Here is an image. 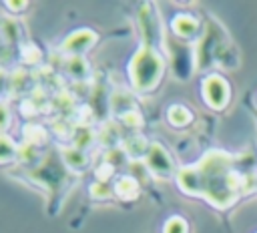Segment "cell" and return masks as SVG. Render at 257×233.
I'll list each match as a JSON object with an SVG mask.
<instances>
[{"label":"cell","mask_w":257,"mask_h":233,"mask_svg":"<svg viewBox=\"0 0 257 233\" xmlns=\"http://www.w3.org/2000/svg\"><path fill=\"white\" fill-rule=\"evenodd\" d=\"M177 183L185 193L203 197L221 209L239 197V177L233 171V157L225 151H209L197 165L181 169Z\"/></svg>","instance_id":"cell-1"},{"label":"cell","mask_w":257,"mask_h":233,"mask_svg":"<svg viewBox=\"0 0 257 233\" xmlns=\"http://www.w3.org/2000/svg\"><path fill=\"white\" fill-rule=\"evenodd\" d=\"M163 68L165 64L161 54L151 46H143L128 64L133 86L139 90H153L163 76Z\"/></svg>","instance_id":"cell-2"},{"label":"cell","mask_w":257,"mask_h":233,"mask_svg":"<svg viewBox=\"0 0 257 233\" xmlns=\"http://www.w3.org/2000/svg\"><path fill=\"white\" fill-rule=\"evenodd\" d=\"M203 96H205L209 106L223 108L229 100V84L219 74H211L203 82Z\"/></svg>","instance_id":"cell-3"},{"label":"cell","mask_w":257,"mask_h":233,"mask_svg":"<svg viewBox=\"0 0 257 233\" xmlns=\"http://www.w3.org/2000/svg\"><path fill=\"white\" fill-rule=\"evenodd\" d=\"M147 161H149L151 171L157 173V175H161V177H167L173 171V161H171L169 153L161 145H151L149 155H147Z\"/></svg>","instance_id":"cell-4"},{"label":"cell","mask_w":257,"mask_h":233,"mask_svg":"<svg viewBox=\"0 0 257 233\" xmlns=\"http://www.w3.org/2000/svg\"><path fill=\"white\" fill-rule=\"evenodd\" d=\"M173 30L181 38H191L199 32V22L189 14H179L173 18Z\"/></svg>","instance_id":"cell-5"},{"label":"cell","mask_w":257,"mask_h":233,"mask_svg":"<svg viewBox=\"0 0 257 233\" xmlns=\"http://www.w3.org/2000/svg\"><path fill=\"white\" fill-rule=\"evenodd\" d=\"M94 40H96L94 32H90V30H78V32H74V34L66 40V48H70L72 44H76V46L70 50V54H82L86 48H90V46L94 44Z\"/></svg>","instance_id":"cell-6"},{"label":"cell","mask_w":257,"mask_h":233,"mask_svg":"<svg viewBox=\"0 0 257 233\" xmlns=\"http://www.w3.org/2000/svg\"><path fill=\"white\" fill-rule=\"evenodd\" d=\"M114 193L120 199H135L139 195V183L133 177H122L118 179V183L114 185Z\"/></svg>","instance_id":"cell-7"},{"label":"cell","mask_w":257,"mask_h":233,"mask_svg":"<svg viewBox=\"0 0 257 233\" xmlns=\"http://www.w3.org/2000/svg\"><path fill=\"white\" fill-rule=\"evenodd\" d=\"M167 119H169V123L175 125V127H185V125L191 123L193 117H191L189 108H185L183 104H173V106L169 108V112H167Z\"/></svg>","instance_id":"cell-8"},{"label":"cell","mask_w":257,"mask_h":233,"mask_svg":"<svg viewBox=\"0 0 257 233\" xmlns=\"http://www.w3.org/2000/svg\"><path fill=\"white\" fill-rule=\"evenodd\" d=\"M18 157V149L12 143V139H8L6 135H0V165L12 163Z\"/></svg>","instance_id":"cell-9"},{"label":"cell","mask_w":257,"mask_h":233,"mask_svg":"<svg viewBox=\"0 0 257 233\" xmlns=\"http://www.w3.org/2000/svg\"><path fill=\"white\" fill-rule=\"evenodd\" d=\"M149 145H147V141L145 139H141V137H131L128 141H126V155H131L133 159H143V157H147L149 155Z\"/></svg>","instance_id":"cell-10"},{"label":"cell","mask_w":257,"mask_h":233,"mask_svg":"<svg viewBox=\"0 0 257 233\" xmlns=\"http://www.w3.org/2000/svg\"><path fill=\"white\" fill-rule=\"evenodd\" d=\"M187 221L181 219V217H171L167 223H165V229L163 233H187Z\"/></svg>","instance_id":"cell-11"}]
</instances>
